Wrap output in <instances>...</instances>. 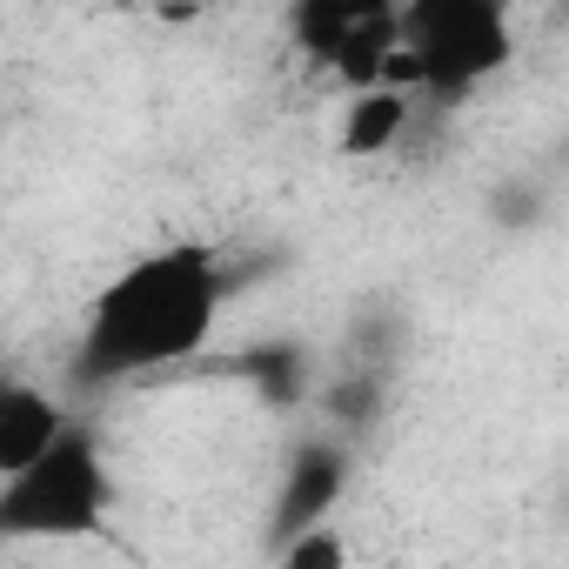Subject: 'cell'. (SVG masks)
Returning <instances> with one entry per match:
<instances>
[{
	"instance_id": "3",
	"label": "cell",
	"mask_w": 569,
	"mask_h": 569,
	"mask_svg": "<svg viewBox=\"0 0 569 569\" xmlns=\"http://www.w3.org/2000/svg\"><path fill=\"white\" fill-rule=\"evenodd\" d=\"M114 469L94 429L68 422L61 442L0 482V542H88L108 536Z\"/></svg>"
},
{
	"instance_id": "8",
	"label": "cell",
	"mask_w": 569,
	"mask_h": 569,
	"mask_svg": "<svg viewBox=\"0 0 569 569\" xmlns=\"http://www.w3.org/2000/svg\"><path fill=\"white\" fill-rule=\"evenodd\" d=\"M402 128H409V94L402 88H362L349 101V121H342V154L376 161L402 141Z\"/></svg>"
},
{
	"instance_id": "4",
	"label": "cell",
	"mask_w": 569,
	"mask_h": 569,
	"mask_svg": "<svg viewBox=\"0 0 569 569\" xmlns=\"http://www.w3.org/2000/svg\"><path fill=\"white\" fill-rule=\"evenodd\" d=\"M289 28L356 94L362 88H382L389 54H396V8H389V0H309V8H296Z\"/></svg>"
},
{
	"instance_id": "7",
	"label": "cell",
	"mask_w": 569,
	"mask_h": 569,
	"mask_svg": "<svg viewBox=\"0 0 569 569\" xmlns=\"http://www.w3.org/2000/svg\"><path fill=\"white\" fill-rule=\"evenodd\" d=\"M228 369H234L268 409H302V402L316 396V356H309L296 336H261V342H248Z\"/></svg>"
},
{
	"instance_id": "11",
	"label": "cell",
	"mask_w": 569,
	"mask_h": 569,
	"mask_svg": "<svg viewBox=\"0 0 569 569\" xmlns=\"http://www.w3.org/2000/svg\"><path fill=\"white\" fill-rule=\"evenodd\" d=\"M496 221H502V228H536V221H542V194H536L529 181H522V188H502V194H496Z\"/></svg>"
},
{
	"instance_id": "6",
	"label": "cell",
	"mask_w": 569,
	"mask_h": 569,
	"mask_svg": "<svg viewBox=\"0 0 569 569\" xmlns=\"http://www.w3.org/2000/svg\"><path fill=\"white\" fill-rule=\"evenodd\" d=\"M68 429V409L41 389V382H21V376H0V482L21 476L28 462H41Z\"/></svg>"
},
{
	"instance_id": "5",
	"label": "cell",
	"mask_w": 569,
	"mask_h": 569,
	"mask_svg": "<svg viewBox=\"0 0 569 569\" xmlns=\"http://www.w3.org/2000/svg\"><path fill=\"white\" fill-rule=\"evenodd\" d=\"M342 489H349V442H336V436L296 442V456L281 462L274 502H268V549H289L296 536L329 529Z\"/></svg>"
},
{
	"instance_id": "1",
	"label": "cell",
	"mask_w": 569,
	"mask_h": 569,
	"mask_svg": "<svg viewBox=\"0 0 569 569\" xmlns=\"http://www.w3.org/2000/svg\"><path fill=\"white\" fill-rule=\"evenodd\" d=\"M228 296H234V274L214 241H168V248L134 254L88 302L74 376L88 389H114V382H141V376L194 362Z\"/></svg>"
},
{
	"instance_id": "10",
	"label": "cell",
	"mask_w": 569,
	"mask_h": 569,
	"mask_svg": "<svg viewBox=\"0 0 569 569\" xmlns=\"http://www.w3.org/2000/svg\"><path fill=\"white\" fill-rule=\"evenodd\" d=\"M274 569H349V542L336 529H309L289 549H274Z\"/></svg>"
},
{
	"instance_id": "9",
	"label": "cell",
	"mask_w": 569,
	"mask_h": 569,
	"mask_svg": "<svg viewBox=\"0 0 569 569\" xmlns=\"http://www.w3.org/2000/svg\"><path fill=\"white\" fill-rule=\"evenodd\" d=\"M382 409H389V376L382 369H342V376L322 382V416H329L336 442L369 436L382 422Z\"/></svg>"
},
{
	"instance_id": "2",
	"label": "cell",
	"mask_w": 569,
	"mask_h": 569,
	"mask_svg": "<svg viewBox=\"0 0 569 569\" xmlns=\"http://www.w3.org/2000/svg\"><path fill=\"white\" fill-rule=\"evenodd\" d=\"M509 61H516V28L502 0H409V8H396V54L382 88L462 101Z\"/></svg>"
}]
</instances>
